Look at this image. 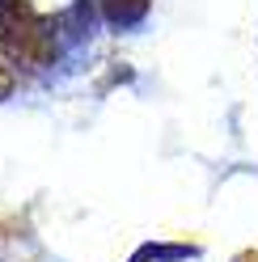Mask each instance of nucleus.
<instances>
[{"instance_id":"obj_4","label":"nucleus","mask_w":258,"mask_h":262,"mask_svg":"<svg viewBox=\"0 0 258 262\" xmlns=\"http://www.w3.org/2000/svg\"><path fill=\"white\" fill-rule=\"evenodd\" d=\"M237 262H258V254H241V258H237Z\"/></svg>"},{"instance_id":"obj_3","label":"nucleus","mask_w":258,"mask_h":262,"mask_svg":"<svg viewBox=\"0 0 258 262\" xmlns=\"http://www.w3.org/2000/svg\"><path fill=\"white\" fill-rule=\"evenodd\" d=\"M13 89V76H9V68H5V63H0V97H5Z\"/></svg>"},{"instance_id":"obj_1","label":"nucleus","mask_w":258,"mask_h":262,"mask_svg":"<svg viewBox=\"0 0 258 262\" xmlns=\"http://www.w3.org/2000/svg\"><path fill=\"white\" fill-rule=\"evenodd\" d=\"M0 42L9 47L13 59L30 63V68H38L55 55L51 30L26 0H0Z\"/></svg>"},{"instance_id":"obj_2","label":"nucleus","mask_w":258,"mask_h":262,"mask_svg":"<svg viewBox=\"0 0 258 262\" xmlns=\"http://www.w3.org/2000/svg\"><path fill=\"white\" fill-rule=\"evenodd\" d=\"M102 9H106V17L115 26H132V21H140L148 13V0H102Z\"/></svg>"}]
</instances>
